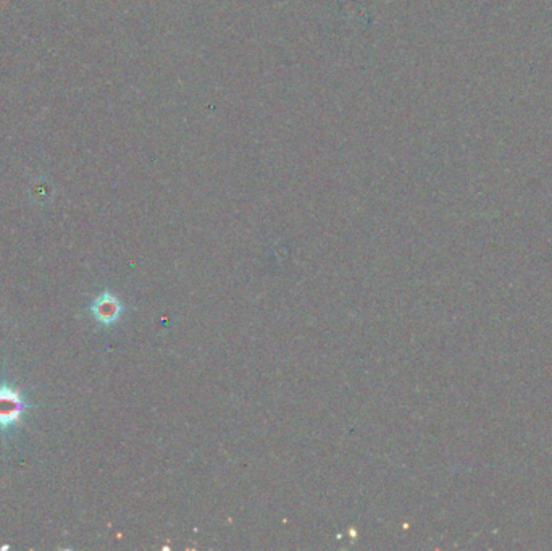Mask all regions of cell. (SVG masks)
<instances>
[{
	"instance_id": "cell-1",
	"label": "cell",
	"mask_w": 552,
	"mask_h": 551,
	"mask_svg": "<svg viewBox=\"0 0 552 551\" xmlns=\"http://www.w3.org/2000/svg\"><path fill=\"white\" fill-rule=\"evenodd\" d=\"M26 403L20 393L7 385L0 387V429H9L15 425L25 411Z\"/></svg>"
},
{
	"instance_id": "cell-2",
	"label": "cell",
	"mask_w": 552,
	"mask_h": 551,
	"mask_svg": "<svg viewBox=\"0 0 552 551\" xmlns=\"http://www.w3.org/2000/svg\"><path fill=\"white\" fill-rule=\"evenodd\" d=\"M123 313V304L112 293H102L94 299L91 305V314L102 325H112L118 322Z\"/></svg>"
}]
</instances>
